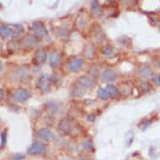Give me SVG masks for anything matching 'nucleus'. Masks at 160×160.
I'll return each instance as SVG.
<instances>
[{"label": "nucleus", "mask_w": 160, "mask_h": 160, "mask_svg": "<svg viewBox=\"0 0 160 160\" xmlns=\"http://www.w3.org/2000/svg\"><path fill=\"white\" fill-rule=\"evenodd\" d=\"M51 78L48 74H42L37 81V87L42 92H48L50 90Z\"/></svg>", "instance_id": "1"}, {"label": "nucleus", "mask_w": 160, "mask_h": 160, "mask_svg": "<svg viewBox=\"0 0 160 160\" xmlns=\"http://www.w3.org/2000/svg\"><path fill=\"white\" fill-rule=\"evenodd\" d=\"M29 29L34 32V35L37 39H43L47 35V29L44 24L40 22H34L29 26Z\"/></svg>", "instance_id": "2"}, {"label": "nucleus", "mask_w": 160, "mask_h": 160, "mask_svg": "<svg viewBox=\"0 0 160 160\" xmlns=\"http://www.w3.org/2000/svg\"><path fill=\"white\" fill-rule=\"evenodd\" d=\"M46 147L43 142L36 141L34 142L33 144L30 146L29 149H28V154L32 155V156H35V155L42 154L43 152H45Z\"/></svg>", "instance_id": "3"}, {"label": "nucleus", "mask_w": 160, "mask_h": 160, "mask_svg": "<svg viewBox=\"0 0 160 160\" xmlns=\"http://www.w3.org/2000/svg\"><path fill=\"white\" fill-rule=\"evenodd\" d=\"M73 123L72 122L68 119V118H63L61 119V121L59 122L58 124V128L59 130L64 134H70L71 133V132L73 130Z\"/></svg>", "instance_id": "4"}, {"label": "nucleus", "mask_w": 160, "mask_h": 160, "mask_svg": "<svg viewBox=\"0 0 160 160\" xmlns=\"http://www.w3.org/2000/svg\"><path fill=\"white\" fill-rule=\"evenodd\" d=\"M29 97H30V93L29 91L24 88H18L13 94L14 99L18 102H24L25 101L29 99Z\"/></svg>", "instance_id": "5"}, {"label": "nucleus", "mask_w": 160, "mask_h": 160, "mask_svg": "<svg viewBox=\"0 0 160 160\" xmlns=\"http://www.w3.org/2000/svg\"><path fill=\"white\" fill-rule=\"evenodd\" d=\"M37 134H38L39 138L43 139L45 141H47V142L53 141L55 138V134L53 133V132L49 128H46L39 129L38 132H37Z\"/></svg>", "instance_id": "6"}, {"label": "nucleus", "mask_w": 160, "mask_h": 160, "mask_svg": "<svg viewBox=\"0 0 160 160\" xmlns=\"http://www.w3.org/2000/svg\"><path fill=\"white\" fill-rule=\"evenodd\" d=\"M82 66H83V60L81 58H76L69 62L68 68L71 72H76L82 69Z\"/></svg>", "instance_id": "7"}, {"label": "nucleus", "mask_w": 160, "mask_h": 160, "mask_svg": "<svg viewBox=\"0 0 160 160\" xmlns=\"http://www.w3.org/2000/svg\"><path fill=\"white\" fill-rule=\"evenodd\" d=\"M37 43L38 41H37L36 38L33 35L29 34L24 38L23 41H22V45L25 49H31L37 45Z\"/></svg>", "instance_id": "8"}, {"label": "nucleus", "mask_w": 160, "mask_h": 160, "mask_svg": "<svg viewBox=\"0 0 160 160\" xmlns=\"http://www.w3.org/2000/svg\"><path fill=\"white\" fill-rule=\"evenodd\" d=\"M117 77H118V76H117L115 71L111 70V69L106 70L102 73V81L105 82H115L116 80H117Z\"/></svg>", "instance_id": "9"}, {"label": "nucleus", "mask_w": 160, "mask_h": 160, "mask_svg": "<svg viewBox=\"0 0 160 160\" xmlns=\"http://www.w3.org/2000/svg\"><path fill=\"white\" fill-rule=\"evenodd\" d=\"M47 58V53L44 49H39L36 51L34 55V62L35 64H43L46 61Z\"/></svg>", "instance_id": "10"}, {"label": "nucleus", "mask_w": 160, "mask_h": 160, "mask_svg": "<svg viewBox=\"0 0 160 160\" xmlns=\"http://www.w3.org/2000/svg\"><path fill=\"white\" fill-rule=\"evenodd\" d=\"M77 83H78L82 87H83L84 89H89L92 88L94 86V82L93 80L91 78H88L87 76H81L79 77L77 80Z\"/></svg>", "instance_id": "11"}, {"label": "nucleus", "mask_w": 160, "mask_h": 160, "mask_svg": "<svg viewBox=\"0 0 160 160\" xmlns=\"http://www.w3.org/2000/svg\"><path fill=\"white\" fill-rule=\"evenodd\" d=\"M13 30L8 25H2L0 26V37L3 39H8L9 37L12 36Z\"/></svg>", "instance_id": "12"}, {"label": "nucleus", "mask_w": 160, "mask_h": 160, "mask_svg": "<svg viewBox=\"0 0 160 160\" xmlns=\"http://www.w3.org/2000/svg\"><path fill=\"white\" fill-rule=\"evenodd\" d=\"M139 74H140V76H142V77H143V78H149L150 76L153 74V70H152L151 66H144L140 69Z\"/></svg>", "instance_id": "13"}, {"label": "nucleus", "mask_w": 160, "mask_h": 160, "mask_svg": "<svg viewBox=\"0 0 160 160\" xmlns=\"http://www.w3.org/2000/svg\"><path fill=\"white\" fill-rule=\"evenodd\" d=\"M13 27L14 28V30H13V34H12V38L13 39H17L18 37H20L23 32H24V27L22 26L21 24H13Z\"/></svg>", "instance_id": "14"}, {"label": "nucleus", "mask_w": 160, "mask_h": 160, "mask_svg": "<svg viewBox=\"0 0 160 160\" xmlns=\"http://www.w3.org/2000/svg\"><path fill=\"white\" fill-rule=\"evenodd\" d=\"M71 94L73 95L74 97H82L85 94V89L79 84L75 85L72 88V91H71Z\"/></svg>", "instance_id": "15"}, {"label": "nucleus", "mask_w": 160, "mask_h": 160, "mask_svg": "<svg viewBox=\"0 0 160 160\" xmlns=\"http://www.w3.org/2000/svg\"><path fill=\"white\" fill-rule=\"evenodd\" d=\"M15 75L18 80H23L28 76V69L25 67H20L15 71Z\"/></svg>", "instance_id": "16"}, {"label": "nucleus", "mask_w": 160, "mask_h": 160, "mask_svg": "<svg viewBox=\"0 0 160 160\" xmlns=\"http://www.w3.org/2000/svg\"><path fill=\"white\" fill-rule=\"evenodd\" d=\"M60 62V55L57 52H52L50 57V65L51 67H55Z\"/></svg>", "instance_id": "17"}, {"label": "nucleus", "mask_w": 160, "mask_h": 160, "mask_svg": "<svg viewBox=\"0 0 160 160\" xmlns=\"http://www.w3.org/2000/svg\"><path fill=\"white\" fill-rule=\"evenodd\" d=\"M92 12L93 14L96 16H100L102 14V9L99 5V3L97 1H93L92 3V7H91Z\"/></svg>", "instance_id": "18"}, {"label": "nucleus", "mask_w": 160, "mask_h": 160, "mask_svg": "<svg viewBox=\"0 0 160 160\" xmlns=\"http://www.w3.org/2000/svg\"><path fill=\"white\" fill-rule=\"evenodd\" d=\"M60 108H61V106L56 102H50L47 103V108L50 112L57 113Z\"/></svg>", "instance_id": "19"}, {"label": "nucleus", "mask_w": 160, "mask_h": 160, "mask_svg": "<svg viewBox=\"0 0 160 160\" xmlns=\"http://www.w3.org/2000/svg\"><path fill=\"white\" fill-rule=\"evenodd\" d=\"M106 90H107V92H108L109 96H111V97H117L118 96V94H119V91H118V89L115 87V86H113V85H108V87H107V88H106Z\"/></svg>", "instance_id": "20"}, {"label": "nucleus", "mask_w": 160, "mask_h": 160, "mask_svg": "<svg viewBox=\"0 0 160 160\" xmlns=\"http://www.w3.org/2000/svg\"><path fill=\"white\" fill-rule=\"evenodd\" d=\"M98 95H99V97H101V99L104 100V101H107L109 98V94H108V92H107V90L103 89V88H100L98 90Z\"/></svg>", "instance_id": "21"}, {"label": "nucleus", "mask_w": 160, "mask_h": 160, "mask_svg": "<svg viewBox=\"0 0 160 160\" xmlns=\"http://www.w3.org/2000/svg\"><path fill=\"white\" fill-rule=\"evenodd\" d=\"M95 32H96V33H97V36L96 37V39H97V41H98V42H99V43L103 42V41H104V39H104L103 37L101 36V35H102V36H104V34H103L102 30L101 29V28H99V27H97V30H95Z\"/></svg>", "instance_id": "22"}, {"label": "nucleus", "mask_w": 160, "mask_h": 160, "mask_svg": "<svg viewBox=\"0 0 160 160\" xmlns=\"http://www.w3.org/2000/svg\"><path fill=\"white\" fill-rule=\"evenodd\" d=\"M0 136H1V148H3L7 142V131L2 132Z\"/></svg>", "instance_id": "23"}, {"label": "nucleus", "mask_w": 160, "mask_h": 160, "mask_svg": "<svg viewBox=\"0 0 160 160\" xmlns=\"http://www.w3.org/2000/svg\"><path fill=\"white\" fill-rule=\"evenodd\" d=\"M102 51V53L104 54V55H110L112 54L113 49L111 47V46H109V45H107V46H105V47H103V49Z\"/></svg>", "instance_id": "24"}, {"label": "nucleus", "mask_w": 160, "mask_h": 160, "mask_svg": "<svg viewBox=\"0 0 160 160\" xmlns=\"http://www.w3.org/2000/svg\"><path fill=\"white\" fill-rule=\"evenodd\" d=\"M141 89L143 92H148L150 91V85L148 82H143L141 83Z\"/></svg>", "instance_id": "25"}, {"label": "nucleus", "mask_w": 160, "mask_h": 160, "mask_svg": "<svg viewBox=\"0 0 160 160\" xmlns=\"http://www.w3.org/2000/svg\"><path fill=\"white\" fill-rule=\"evenodd\" d=\"M82 146L84 148H87V149H92L93 148V143H92V141L90 140H87V141H85L83 143H82Z\"/></svg>", "instance_id": "26"}, {"label": "nucleus", "mask_w": 160, "mask_h": 160, "mask_svg": "<svg viewBox=\"0 0 160 160\" xmlns=\"http://www.w3.org/2000/svg\"><path fill=\"white\" fill-rule=\"evenodd\" d=\"M25 156L24 154H20V153H18V154H15L13 156V160H24Z\"/></svg>", "instance_id": "27"}, {"label": "nucleus", "mask_w": 160, "mask_h": 160, "mask_svg": "<svg viewBox=\"0 0 160 160\" xmlns=\"http://www.w3.org/2000/svg\"><path fill=\"white\" fill-rule=\"evenodd\" d=\"M152 81L157 86H160V76H156L152 78Z\"/></svg>", "instance_id": "28"}, {"label": "nucleus", "mask_w": 160, "mask_h": 160, "mask_svg": "<svg viewBox=\"0 0 160 160\" xmlns=\"http://www.w3.org/2000/svg\"><path fill=\"white\" fill-rule=\"evenodd\" d=\"M152 123V121H148V122H144V123L142 124V131H145V130H146V129L148 128V127H149V125L150 124Z\"/></svg>", "instance_id": "29"}, {"label": "nucleus", "mask_w": 160, "mask_h": 160, "mask_svg": "<svg viewBox=\"0 0 160 160\" xmlns=\"http://www.w3.org/2000/svg\"><path fill=\"white\" fill-rule=\"evenodd\" d=\"M4 95H5V92H4V90L2 89V88H0V102H2L4 98Z\"/></svg>", "instance_id": "30"}, {"label": "nucleus", "mask_w": 160, "mask_h": 160, "mask_svg": "<svg viewBox=\"0 0 160 160\" xmlns=\"http://www.w3.org/2000/svg\"><path fill=\"white\" fill-rule=\"evenodd\" d=\"M95 119H96V117H95V115H93V114H90V115H88V117H87V120L89 122H94Z\"/></svg>", "instance_id": "31"}, {"label": "nucleus", "mask_w": 160, "mask_h": 160, "mask_svg": "<svg viewBox=\"0 0 160 160\" xmlns=\"http://www.w3.org/2000/svg\"><path fill=\"white\" fill-rule=\"evenodd\" d=\"M2 71H3V66L0 65V73H1Z\"/></svg>", "instance_id": "32"}, {"label": "nucleus", "mask_w": 160, "mask_h": 160, "mask_svg": "<svg viewBox=\"0 0 160 160\" xmlns=\"http://www.w3.org/2000/svg\"><path fill=\"white\" fill-rule=\"evenodd\" d=\"M80 160H88L87 158H82V159H80Z\"/></svg>", "instance_id": "33"}, {"label": "nucleus", "mask_w": 160, "mask_h": 160, "mask_svg": "<svg viewBox=\"0 0 160 160\" xmlns=\"http://www.w3.org/2000/svg\"><path fill=\"white\" fill-rule=\"evenodd\" d=\"M2 8V4H1V3H0V8Z\"/></svg>", "instance_id": "34"}, {"label": "nucleus", "mask_w": 160, "mask_h": 160, "mask_svg": "<svg viewBox=\"0 0 160 160\" xmlns=\"http://www.w3.org/2000/svg\"><path fill=\"white\" fill-rule=\"evenodd\" d=\"M0 49H1V42H0Z\"/></svg>", "instance_id": "35"}, {"label": "nucleus", "mask_w": 160, "mask_h": 160, "mask_svg": "<svg viewBox=\"0 0 160 160\" xmlns=\"http://www.w3.org/2000/svg\"><path fill=\"white\" fill-rule=\"evenodd\" d=\"M159 65H160V62H159Z\"/></svg>", "instance_id": "36"}]
</instances>
